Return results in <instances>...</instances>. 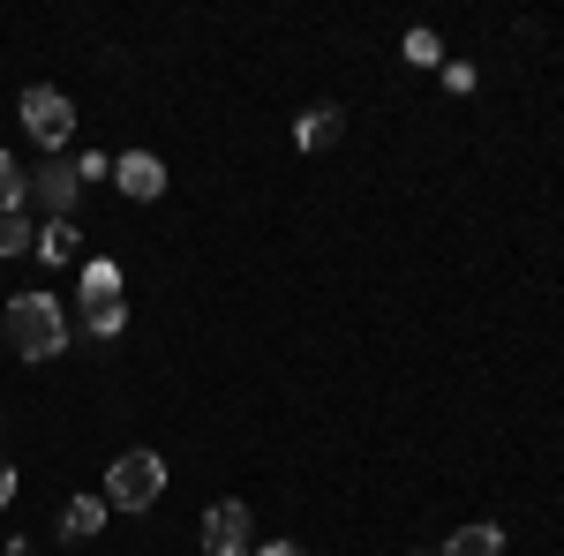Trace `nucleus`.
I'll return each instance as SVG.
<instances>
[{
    "instance_id": "obj_1",
    "label": "nucleus",
    "mask_w": 564,
    "mask_h": 556,
    "mask_svg": "<svg viewBox=\"0 0 564 556\" xmlns=\"http://www.w3.org/2000/svg\"><path fill=\"white\" fill-rule=\"evenodd\" d=\"M0 331H8V353H15V361H61V353H68L61 301H45V294H15L8 316H0Z\"/></svg>"
},
{
    "instance_id": "obj_2",
    "label": "nucleus",
    "mask_w": 564,
    "mask_h": 556,
    "mask_svg": "<svg viewBox=\"0 0 564 556\" xmlns=\"http://www.w3.org/2000/svg\"><path fill=\"white\" fill-rule=\"evenodd\" d=\"M166 489V459L159 451H121L106 467V512H151Z\"/></svg>"
},
{
    "instance_id": "obj_3",
    "label": "nucleus",
    "mask_w": 564,
    "mask_h": 556,
    "mask_svg": "<svg viewBox=\"0 0 564 556\" xmlns=\"http://www.w3.org/2000/svg\"><path fill=\"white\" fill-rule=\"evenodd\" d=\"M23 129L39 135V143L53 151V159H61V143L76 135V106H68V90H53V84L23 90Z\"/></svg>"
},
{
    "instance_id": "obj_4",
    "label": "nucleus",
    "mask_w": 564,
    "mask_h": 556,
    "mask_svg": "<svg viewBox=\"0 0 564 556\" xmlns=\"http://www.w3.org/2000/svg\"><path fill=\"white\" fill-rule=\"evenodd\" d=\"M76 188H84L76 159H45V166L31 173V204H39L45 218H68V211H76Z\"/></svg>"
},
{
    "instance_id": "obj_5",
    "label": "nucleus",
    "mask_w": 564,
    "mask_h": 556,
    "mask_svg": "<svg viewBox=\"0 0 564 556\" xmlns=\"http://www.w3.org/2000/svg\"><path fill=\"white\" fill-rule=\"evenodd\" d=\"M204 549L212 556H249V504H212V512H204Z\"/></svg>"
},
{
    "instance_id": "obj_6",
    "label": "nucleus",
    "mask_w": 564,
    "mask_h": 556,
    "mask_svg": "<svg viewBox=\"0 0 564 556\" xmlns=\"http://www.w3.org/2000/svg\"><path fill=\"white\" fill-rule=\"evenodd\" d=\"M113 181H121V196H129V204H151V196L166 188V166H159L151 151H121V166H113Z\"/></svg>"
},
{
    "instance_id": "obj_7",
    "label": "nucleus",
    "mask_w": 564,
    "mask_h": 556,
    "mask_svg": "<svg viewBox=\"0 0 564 556\" xmlns=\"http://www.w3.org/2000/svg\"><path fill=\"white\" fill-rule=\"evenodd\" d=\"M339 135H347V113H339V106H308L302 121H294V143H302V151H332Z\"/></svg>"
},
{
    "instance_id": "obj_8",
    "label": "nucleus",
    "mask_w": 564,
    "mask_h": 556,
    "mask_svg": "<svg viewBox=\"0 0 564 556\" xmlns=\"http://www.w3.org/2000/svg\"><path fill=\"white\" fill-rule=\"evenodd\" d=\"M98 526H106V497H68V504H61V534H68V542H90Z\"/></svg>"
},
{
    "instance_id": "obj_9",
    "label": "nucleus",
    "mask_w": 564,
    "mask_h": 556,
    "mask_svg": "<svg viewBox=\"0 0 564 556\" xmlns=\"http://www.w3.org/2000/svg\"><path fill=\"white\" fill-rule=\"evenodd\" d=\"M444 556H505V526L475 519V526H459V534L444 542Z\"/></svg>"
},
{
    "instance_id": "obj_10",
    "label": "nucleus",
    "mask_w": 564,
    "mask_h": 556,
    "mask_svg": "<svg viewBox=\"0 0 564 556\" xmlns=\"http://www.w3.org/2000/svg\"><path fill=\"white\" fill-rule=\"evenodd\" d=\"M39 257H45V263H76V257H84V233H76L68 218H45V233H39Z\"/></svg>"
},
{
    "instance_id": "obj_11",
    "label": "nucleus",
    "mask_w": 564,
    "mask_h": 556,
    "mask_svg": "<svg viewBox=\"0 0 564 556\" xmlns=\"http://www.w3.org/2000/svg\"><path fill=\"white\" fill-rule=\"evenodd\" d=\"M84 301H121V263L90 257L84 263Z\"/></svg>"
},
{
    "instance_id": "obj_12",
    "label": "nucleus",
    "mask_w": 564,
    "mask_h": 556,
    "mask_svg": "<svg viewBox=\"0 0 564 556\" xmlns=\"http://www.w3.org/2000/svg\"><path fill=\"white\" fill-rule=\"evenodd\" d=\"M23 196H31V181H23V166H15V159L0 151V218L23 211Z\"/></svg>"
},
{
    "instance_id": "obj_13",
    "label": "nucleus",
    "mask_w": 564,
    "mask_h": 556,
    "mask_svg": "<svg viewBox=\"0 0 564 556\" xmlns=\"http://www.w3.org/2000/svg\"><path fill=\"white\" fill-rule=\"evenodd\" d=\"M23 249H39V233H31V218L8 211L0 218V257H23Z\"/></svg>"
},
{
    "instance_id": "obj_14",
    "label": "nucleus",
    "mask_w": 564,
    "mask_h": 556,
    "mask_svg": "<svg viewBox=\"0 0 564 556\" xmlns=\"http://www.w3.org/2000/svg\"><path fill=\"white\" fill-rule=\"evenodd\" d=\"M406 61H414V68H436V61H444L436 31H406Z\"/></svg>"
},
{
    "instance_id": "obj_15",
    "label": "nucleus",
    "mask_w": 564,
    "mask_h": 556,
    "mask_svg": "<svg viewBox=\"0 0 564 556\" xmlns=\"http://www.w3.org/2000/svg\"><path fill=\"white\" fill-rule=\"evenodd\" d=\"M257 556H302V542H263Z\"/></svg>"
},
{
    "instance_id": "obj_16",
    "label": "nucleus",
    "mask_w": 564,
    "mask_h": 556,
    "mask_svg": "<svg viewBox=\"0 0 564 556\" xmlns=\"http://www.w3.org/2000/svg\"><path fill=\"white\" fill-rule=\"evenodd\" d=\"M8 497H15V467L0 459V504H8Z\"/></svg>"
}]
</instances>
